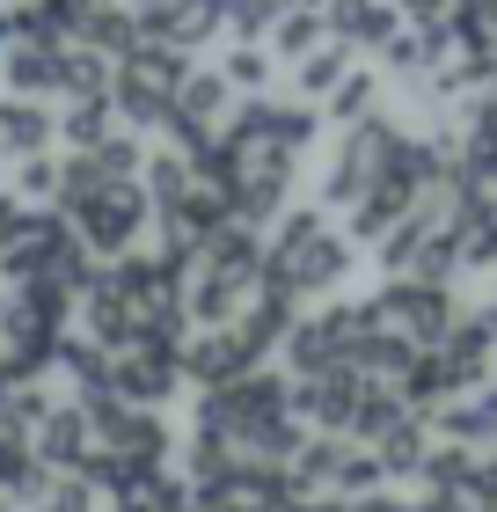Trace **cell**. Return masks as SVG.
<instances>
[{
	"instance_id": "1",
	"label": "cell",
	"mask_w": 497,
	"mask_h": 512,
	"mask_svg": "<svg viewBox=\"0 0 497 512\" xmlns=\"http://www.w3.org/2000/svg\"><path fill=\"white\" fill-rule=\"evenodd\" d=\"M351 264H359V242H351L322 205H300V213L286 205L278 227H271V242H264V278H256V286L315 300V293H337L351 278Z\"/></svg>"
},
{
	"instance_id": "24",
	"label": "cell",
	"mask_w": 497,
	"mask_h": 512,
	"mask_svg": "<svg viewBox=\"0 0 497 512\" xmlns=\"http://www.w3.org/2000/svg\"><path fill=\"white\" fill-rule=\"evenodd\" d=\"M81 154L96 161V176H103V183H139V169H147V147H139V132H125V125L103 132L96 147H81Z\"/></svg>"
},
{
	"instance_id": "19",
	"label": "cell",
	"mask_w": 497,
	"mask_h": 512,
	"mask_svg": "<svg viewBox=\"0 0 497 512\" xmlns=\"http://www.w3.org/2000/svg\"><path fill=\"white\" fill-rule=\"evenodd\" d=\"M424 454H432V432H424V417H417V410H402L395 425L373 439V461H381V476H388V483L417 476V469H424Z\"/></svg>"
},
{
	"instance_id": "18",
	"label": "cell",
	"mask_w": 497,
	"mask_h": 512,
	"mask_svg": "<svg viewBox=\"0 0 497 512\" xmlns=\"http://www.w3.org/2000/svg\"><path fill=\"white\" fill-rule=\"evenodd\" d=\"M234 103H242V96L227 88V74H220V66H191V74H183V88H176V118L212 125V132L227 125V110H234Z\"/></svg>"
},
{
	"instance_id": "25",
	"label": "cell",
	"mask_w": 497,
	"mask_h": 512,
	"mask_svg": "<svg viewBox=\"0 0 497 512\" xmlns=\"http://www.w3.org/2000/svg\"><path fill=\"white\" fill-rule=\"evenodd\" d=\"M103 132H117V110H110V96H96V103H66V118H59V147H66V154L96 147Z\"/></svg>"
},
{
	"instance_id": "15",
	"label": "cell",
	"mask_w": 497,
	"mask_h": 512,
	"mask_svg": "<svg viewBox=\"0 0 497 512\" xmlns=\"http://www.w3.org/2000/svg\"><path fill=\"white\" fill-rule=\"evenodd\" d=\"M410 205H417V191H402V183L373 176L366 191L351 198V213H344V235H351V242H381L388 227H402V220H410Z\"/></svg>"
},
{
	"instance_id": "9",
	"label": "cell",
	"mask_w": 497,
	"mask_h": 512,
	"mask_svg": "<svg viewBox=\"0 0 497 512\" xmlns=\"http://www.w3.org/2000/svg\"><path fill=\"white\" fill-rule=\"evenodd\" d=\"M30 447H37V461L52 476H81L88 454H96V432H88L81 403H52V410H44V425L30 432Z\"/></svg>"
},
{
	"instance_id": "21",
	"label": "cell",
	"mask_w": 497,
	"mask_h": 512,
	"mask_svg": "<svg viewBox=\"0 0 497 512\" xmlns=\"http://www.w3.org/2000/svg\"><path fill=\"white\" fill-rule=\"evenodd\" d=\"M381 88H388V81L373 74V66H351V74L315 103V110H322V125H359L366 110H381Z\"/></svg>"
},
{
	"instance_id": "29",
	"label": "cell",
	"mask_w": 497,
	"mask_h": 512,
	"mask_svg": "<svg viewBox=\"0 0 497 512\" xmlns=\"http://www.w3.org/2000/svg\"><path fill=\"white\" fill-rule=\"evenodd\" d=\"M402 22H454V0H395Z\"/></svg>"
},
{
	"instance_id": "30",
	"label": "cell",
	"mask_w": 497,
	"mask_h": 512,
	"mask_svg": "<svg viewBox=\"0 0 497 512\" xmlns=\"http://www.w3.org/2000/svg\"><path fill=\"white\" fill-rule=\"evenodd\" d=\"M293 512H344V498H322L315 491V498H293Z\"/></svg>"
},
{
	"instance_id": "27",
	"label": "cell",
	"mask_w": 497,
	"mask_h": 512,
	"mask_svg": "<svg viewBox=\"0 0 497 512\" xmlns=\"http://www.w3.org/2000/svg\"><path fill=\"white\" fill-rule=\"evenodd\" d=\"M8 191L22 205H52L59 198V154H30V161H15V183Z\"/></svg>"
},
{
	"instance_id": "2",
	"label": "cell",
	"mask_w": 497,
	"mask_h": 512,
	"mask_svg": "<svg viewBox=\"0 0 497 512\" xmlns=\"http://www.w3.org/2000/svg\"><path fill=\"white\" fill-rule=\"evenodd\" d=\"M191 74V59L169 52V44H139L132 59H117L110 74V110L125 118V132H161L176 118V88Z\"/></svg>"
},
{
	"instance_id": "20",
	"label": "cell",
	"mask_w": 497,
	"mask_h": 512,
	"mask_svg": "<svg viewBox=\"0 0 497 512\" xmlns=\"http://www.w3.org/2000/svg\"><path fill=\"white\" fill-rule=\"evenodd\" d=\"M351 66H359V52H344L337 37H329V44H315L307 59H293V103H322L329 88H337V81L351 74Z\"/></svg>"
},
{
	"instance_id": "4",
	"label": "cell",
	"mask_w": 497,
	"mask_h": 512,
	"mask_svg": "<svg viewBox=\"0 0 497 512\" xmlns=\"http://www.w3.org/2000/svg\"><path fill=\"white\" fill-rule=\"evenodd\" d=\"M59 220L88 242V256H96V264H110V256H125V249L147 242L154 198H147V183H103L96 198H81L74 213H59Z\"/></svg>"
},
{
	"instance_id": "31",
	"label": "cell",
	"mask_w": 497,
	"mask_h": 512,
	"mask_svg": "<svg viewBox=\"0 0 497 512\" xmlns=\"http://www.w3.org/2000/svg\"><path fill=\"white\" fill-rule=\"evenodd\" d=\"M125 8H132V15H154V8H169V0H125Z\"/></svg>"
},
{
	"instance_id": "17",
	"label": "cell",
	"mask_w": 497,
	"mask_h": 512,
	"mask_svg": "<svg viewBox=\"0 0 497 512\" xmlns=\"http://www.w3.org/2000/svg\"><path fill=\"white\" fill-rule=\"evenodd\" d=\"M74 44H88V52H103V59L117 66V59H132V52H139V15L125 8V0H96V8L81 15Z\"/></svg>"
},
{
	"instance_id": "13",
	"label": "cell",
	"mask_w": 497,
	"mask_h": 512,
	"mask_svg": "<svg viewBox=\"0 0 497 512\" xmlns=\"http://www.w3.org/2000/svg\"><path fill=\"white\" fill-rule=\"evenodd\" d=\"M249 293L256 286H242V278L191 271V278H183V315H191V330H227V322L249 308Z\"/></svg>"
},
{
	"instance_id": "11",
	"label": "cell",
	"mask_w": 497,
	"mask_h": 512,
	"mask_svg": "<svg viewBox=\"0 0 497 512\" xmlns=\"http://www.w3.org/2000/svg\"><path fill=\"white\" fill-rule=\"evenodd\" d=\"M0 154L30 161V154H59V110L37 96H0Z\"/></svg>"
},
{
	"instance_id": "23",
	"label": "cell",
	"mask_w": 497,
	"mask_h": 512,
	"mask_svg": "<svg viewBox=\"0 0 497 512\" xmlns=\"http://www.w3.org/2000/svg\"><path fill=\"white\" fill-rule=\"evenodd\" d=\"M220 74L234 96H271V81H278V59L264 52V44H234L227 37V52H220Z\"/></svg>"
},
{
	"instance_id": "22",
	"label": "cell",
	"mask_w": 497,
	"mask_h": 512,
	"mask_svg": "<svg viewBox=\"0 0 497 512\" xmlns=\"http://www.w3.org/2000/svg\"><path fill=\"white\" fill-rule=\"evenodd\" d=\"M110 74H117V66H110L103 52H88V44H66V52H59V96H66V103L110 96Z\"/></svg>"
},
{
	"instance_id": "16",
	"label": "cell",
	"mask_w": 497,
	"mask_h": 512,
	"mask_svg": "<svg viewBox=\"0 0 497 512\" xmlns=\"http://www.w3.org/2000/svg\"><path fill=\"white\" fill-rule=\"evenodd\" d=\"M315 44H329V15H322V0H286V15L271 22L264 52H271L278 66H293V59L315 52Z\"/></svg>"
},
{
	"instance_id": "6",
	"label": "cell",
	"mask_w": 497,
	"mask_h": 512,
	"mask_svg": "<svg viewBox=\"0 0 497 512\" xmlns=\"http://www.w3.org/2000/svg\"><path fill=\"white\" fill-rule=\"evenodd\" d=\"M366 374L351 366H322V374H293V417L307 432H351L359 425V403H366Z\"/></svg>"
},
{
	"instance_id": "28",
	"label": "cell",
	"mask_w": 497,
	"mask_h": 512,
	"mask_svg": "<svg viewBox=\"0 0 497 512\" xmlns=\"http://www.w3.org/2000/svg\"><path fill=\"white\" fill-rule=\"evenodd\" d=\"M30 512H103V491H96L88 476H59V483H52V491H44Z\"/></svg>"
},
{
	"instance_id": "32",
	"label": "cell",
	"mask_w": 497,
	"mask_h": 512,
	"mask_svg": "<svg viewBox=\"0 0 497 512\" xmlns=\"http://www.w3.org/2000/svg\"><path fill=\"white\" fill-rule=\"evenodd\" d=\"M0 512H22V505H15V498H0Z\"/></svg>"
},
{
	"instance_id": "7",
	"label": "cell",
	"mask_w": 497,
	"mask_h": 512,
	"mask_svg": "<svg viewBox=\"0 0 497 512\" xmlns=\"http://www.w3.org/2000/svg\"><path fill=\"white\" fill-rule=\"evenodd\" d=\"M446 227H454L461 271H497V183H468L454 198V213H446Z\"/></svg>"
},
{
	"instance_id": "26",
	"label": "cell",
	"mask_w": 497,
	"mask_h": 512,
	"mask_svg": "<svg viewBox=\"0 0 497 512\" xmlns=\"http://www.w3.org/2000/svg\"><path fill=\"white\" fill-rule=\"evenodd\" d=\"M278 15H286V0H220V22L234 44H264Z\"/></svg>"
},
{
	"instance_id": "3",
	"label": "cell",
	"mask_w": 497,
	"mask_h": 512,
	"mask_svg": "<svg viewBox=\"0 0 497 512\" xmlns=\"http://www.w3.org/2000/svg\"><path fill=\"white\" fill-rule=\"evenodd\" d=\"M373 330H388L373 300H329V308H315V315L293 322V337L278 344V352H286L293 374H322V366H344Z\"/></svg>"
},
{
	"instance_id": "8",
	"label": "cell",
	"mask_w": 497,
	"mask_h": 512,
	"mask_svg": "<svg viewBox=\"0 0 497 512\" xmlns=\"http://www.w3.org/2000/svg\"><path fill=\"white\" fill-rule=\"evenodd\" d=\"M110 388L125 395V403H139V410H169V395L183 388V374H176L169 352L125 344V352H110Z\"/></svg>"
},
{
	"instance_id": "12",
	"label": "cell",
	"mask_w": 497,
	"mask_h": 512,
	"mask_svg": "<svg viewBox=\"0 0 497 512\" xmlns=\"http://www.w3.org/2000/svg\"><path fill=\"white\" fill-rule=\"evenodd\" d=\"M322 15H329V37H337L344 52H381L402 30L395 0H322Z\"/></svg>"
},
{
	"instance_id": "14",
	"label": "cell",
	"mask_w": 497,
	"mask_h": 512,
	"mask_svg": "<svg viewBox=\"0 0 497 512\" xmlns=\"http://www.w3.org/2000/svg\"><path fill=\"white\" fill-rule=\"evenodd\" d=\"M0 96H37L52 103L59 96V52L52 44H0Z\"/></svg>"
},
{
	"instance_id": "5",
	"label": "cell",
	"mask_w": 497,
	"mask_h": 512,
	"mask_svg": "<svg viewBox=\"0 0 497 512\" xmlns=\"http://www.w3.org/2000/svg\"><path fill=\"white\" fill-rule=\"evenodd\" d=\"M373 308H381V322H388L402 344H417V352L446 344V330L461 322L454 286H424V278H388V286L373 293Z\"/></svg>"
},
{
	"instance_id": "10",
	"label": "cell",
	"mask_w": 497,
	"mask_h": 512,
	"mask_svg": "<svg viewBox=\"0 0 497 512\" xmlns=\"http://www.w3.org/2000/svg\"><path fill=\"white\" fill-rule=\"evenodd\" d=\"M249 366H256V359H249V344L234 337V330H198L191 344H183L176 374H183V381H191V388L205 395V388H227L234 374H249Z\"/></svg>"
},
{
	"instance_id": "33",
	"label": "cell",
	"mask_w": 497,
	"mask_h": 512,
	"mask_svg": "<svg viewBox=\"0 0 497 512\" xmlns=\"http://www.w3.org/2000/svg\"><path fill=\"white\" fill-rule=\"evenodd\" d=\"M0 308H8V293H0Z\"/></svg>"
}]
</instances>
